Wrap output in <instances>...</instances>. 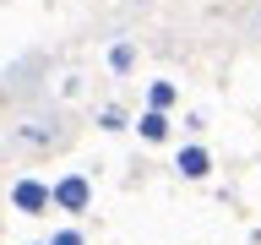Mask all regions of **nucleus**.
I'll list each match as a JSON object with an SVG mask.
<instances>
[{
  "label": "nucleus",
  "instance_id": "obj_1",
  "mask_svg": "<svg viewBox=\"0 0 261 245\" xmlns=\"http://www.w3.org/2000/svg\"><path fill=\"white\" fill-rule=\"evenodd\" d=\"M71 142H76V120L65 109H28L16 126H6V153L22 163H44V158H60V153H71Z\"/></svg>",
  "mask_w": 261,
  "mask_h": 245
},
{
  "label": "nucleus",
  "instance_id": "obj_2",
  "mask_svg": "<svg viewBox=\"0 0 261 245\" xmlns=\"http://www.w3.org/2000/svg\"><path fill=\"white\" fill-rule=\"evenodd\" d=\"M49 77V55L44 49H33V55H22V60L0 77V109H11V104H28V98H38V87H44Z\"/></svg>",
  "mask_w": 261,
  "mask_h": 245
},
{
  "label": "nucleus",
  "instance_id": "obj_5",
  "mask_svg": "<svg viewBox=\"0 0 261 245\" xmlns=\"http://www.w3.org/2000/svg\"><path fill=\"white\" fill-rule=\"evenodd\" d=\"M174 169H179V175H185V180H207V175H212V153H207V147H201V142H191V147H179Z\"/></svg>",
  "mask_w": 261,
  "mask_h": 245
},
{
  "label": "nucleus",
  "instance_id": "obj_3",
  "mask_svg": "<svg viewBox=\"0 0 261 245\" xmlns=\"http://www.w3.org/2000/svg\"><path fill=\"white\" fill-rule=\"evenodd\" d=\"M11 207L28 212V218H44V212L55 207V191L38 185V180H16V185H11Z\"/></svg>",
  "mask_w": 261,
  "mask_h": 245
},
{
  "label": "nucleus",
  "instance_id": "obj_11",
  "mask_svg": "<svg viewBox=\"0 0 261 245\" xmlns=\"http://www.w3.org/2000/svg\"><path fill=\"white\" fill-rule=\"evenodd\" d=\"M250 38H261V0L250 6Z\"/></svg>",
  "mask_w": 261,
  "mask_h": 245
},
{
  "label": "nucleus",
  "instance_id": "obj_8",
  "mask_svg": "<svg viewBox=\"0 0 261 245\" xmlns=\"http://www.w3.org/2000/svg\"><path fill=\"white\" fill-rule=\"evenodd\" d=\"M130 65H136V44H114L109 49V71H114V77H125Z\"/></svg>",
  "mask_w": 261,
  "mask_h": 245
},
{
  "label": "nucleus",
  "instance_id": "obj_10",
  "mask_svg": "<svg viewBox=\"0 0 261 245\" xmlns=\"http://www.w3.org/2000/svg\"><path fill=\"white\" fill-rule=\"evenodd\" d=\"M49 245H82V234H76V229H60V234H55Z\"/></svg>",
  "mask_w": 261,
  "mask_h": 245
},
{
  "label": "nucleus",
  "instance_id": "obj_9",
  "mask_svg": "<svg viewBox=\"0 0 261 245\" xmlns=\"http://www.w3.org/2000/svg\"><path fill=\"white\" fill-rule=\"evenodd\" d=\"M98 126H103V131H125L130 120H125V109H120V104H109V109H98Z\"/></svg>",
  "mask_w": 261,
  "mask_h": 245
},
{
  "label": "nucleus",
  "instance_id": "obj_6",
  "mask_svg": "<svg viewBox=\"0 0 261 245\" xmlns=\"http://www.w3.org/2000/svg\"><path fill=\"white\" fill-rule=\"evenodd\" d=\"M136 131H142V142H169V131H174V126H169V114H163V109H147L142 120H136Z\"/></svg>",
  "mask_w": 261,
  "mask_h": 245
},
{
  "label": "nucleus",
  "instance_id": "obj_7",
  "mask_svg": "<svg viewBox=\"0 0 261 245\" xmlns=\"http://www.w3.org/2000/svg\"><path fill=\"white\" fill-rule=\"evenodd\" d=\"M174 82H152V87H147V109H163V114H169V109H174Z\"/></svg>",
  "mask_w": 261,
  "mask_h": 245
},
{
  "label": "nucleus",
  "instance_id": "obj_4",
  "mask_svg": "<svg viewBox=\"0 0 261 245\" xmlns=\"http://www.w3.org/2000/svg\"><path fill=\"white\" fill-rule=\"evenodd\" d=\"M87 202H93L87 175H65L60 185H55V207H60V212H87Z\"/></svg>",
  "mask_w": 261,
  "mask_h": 245
}]
</instances>
